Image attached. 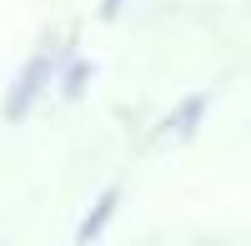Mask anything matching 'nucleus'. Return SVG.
I'll use <instances>...</instances> for the list:
<instances>
[{
	"mask_svg": "<svg viewBox=\"0 0 251 246\" xmlns=\"http://www.w3.org/2000/svg\"><path fill=\"white\" fill-rule=\"evenodd\" d=\"M46 75H50V60H35V66L25 71V80L10 91V116H20V111H30V100L40 96V86H46Z\"/></svg>",
	"mask_w": 251,
	"mask_h": 246,
	"instance_id": "nucleus-1",
	"label": "nucleus"
},
{
	"mask_svg": "<svg viewBox=\"0 0 251 246\" xmlns=\"http://www.w3.org/2000/svg\"><path fill=\"white\" fill-rule=\"evenodd\" d=\"M116 10H121V0H106V15H116Z\"/></svg>",
	"mask_w": 251,
	"mask_h": 246,
	"instance_id": "nucleus-4",
	"label": "nucleus"
},
{
	"mask_svg": "<svg viewBox=\"0 0 251 246\" xmlns=\"http://www.w3.org/2000/svg\"><path fill=\"white\" fill-rule=\"evenodd\" d=\"M111 206H116V191H111V196H106V201H100V206H96V211L86 216V226H80V236H96L100 226H106V221H111Z\"/></svg>",
	"mask_w": 251,
	"mask_h": 246,
	"instance_id": "nucleus-3",
	"label": "nucleus"
},
{
	"mask_svg": "<svg viewBox=\"0 0 251 246\" xmlns=\"http://www.w3.org/2000/svg\"><path fill=\"white\" fill-rule=\"evenodd\" d=\"M201 116H206V96L186 100V111H176L171 121H166V131H161V136H181V141H186V136L196 131V121H201Z\"/></svg>",
	"mask_w": 251,
	"mask_h": 246,
	"instance_id": "nucleus-2",
	"label": "nucleus"
}]
</instances>
